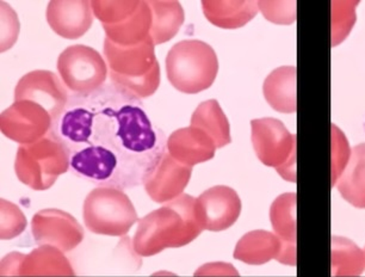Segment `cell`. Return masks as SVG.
<instances>
[{"label":"cell","mask_w":365,"mask_h":277,"mask_svg":"<svg viewBox=\"0 0 365 277\" xmlns=\"http://www.w3.org/2000/svg\"><path fill=\"white\" fill-rule=\"evenodd\" d=\"M46 17L51 30L58 36L77 40L90 30L95 16L88 0H51Z\"/></svg>","instance_id":"8"},{"label":"cell","mask_w":365,"mask_h":277,"mask_svg":"<svg viewBox=\"0 0 365 277\" xmlns=\"http://www.w3.org/2000/svg\"><path fill=\"white\" fill-rule=\"evenodd\" d=\"M108 65L102 55L85 44L67 47L58 55V72L72 94H88L106 84Z\"/></svg>","instance_id":"3"},{"label":"cell","mask_w":365,"mask_h":277,"mask_svg":"<svg viewBox=\"0 0 365 277\" xmlns=\"http://www.w3.org/2000/svg\"><path fill=\"white\" fill-rule=\"evenodd\" d=\"M86 223L95 232L123 233L135 221L132 204L120 190L99 188L86 202Z\"/></svg>","instance_id":"5"},{"label":"cell","mask_w":365,"mask_h":277,"mask_svg":"<svg viewBox=\"0 0 365 277\" xmlns=\"http://www.w3.org/2000/svg\"><path fill=\"white\" fill-rule=\"evenodd\" d=\"M152 11L150 37L154 44L171 41L185 21V12L177 0H147Z\"/></svg>","instance_id":"11"},{"label":"cell","mask_w":365,"mask_h":277,"mask_svg":"<svg viewBox=\"0 0 365 277\" xmlns=\"http://www.w3.org/2000/svg\"><path fill=\"white\" fill-rule=\"evenodd\" d=\"M191 126L207 133L217 147L230 143V122L215 99H209L197 106L191 116Z\"/></svg>","instance_id":"13"},{"label":"cell","mask_w":365,"mask_h":277,"mask_svg":"<svg viewBox=\"0 0 365 277\" xmlns=\"http://www.w3.org/2000/svg\"><path fill=\"white\" fill-rule=\"evenodd\" d=\"M14 96L15 102L30 101L43 106L54 121L66 106L71 95L54 72L37 69L19 79Z\"/></svg>","instance_id":"7"},{"label":"cell","mask_w":365,"mask_h":277,"mask_svg":"<svg viewBox=\"0 0 365 277\" xmlns=\"http://www.w3.org/2000/svg\"><path fill=\"white\" fill-rule=\"evenodd\" d=\"M49 134L66 151L74 175L120 191L145 184L168 152V138L143 101L111 81L71 94Z\"/></svg>","instance_id":"1"},{"label":"cell","mask_w":365,"mask_h":277,"mask_svg":"<svg viewBox=\"0 0 365 277\" xmlns=\"http://www.w3.org/2000/svg\"><path fill=\"white\" fill-rule=\"evenodd\" d=\"M0 14H1L0 51L4 53L16 44V41L19 39L21 24H19V16L6 1L0 3Z\"/></svg>","instance_id":"17"},{"label":"cell","mask_w":365,"mask_h":277,"mask_svg":"<svg viewBox=\"0 0 365 277\" xmlns=\"http://www.w3.org/2000/svg\"><path fill=\"white\" fill-rule=\"evenodd\" d=\"M103 54L109 67L110 81L120 88L146 77L158 64L155 44L150 36L134 46H120L106 37Z\"/></svg>","instance_id":"4"},{"label":"cell","mask_w":365,"mask_h":277,"mask_svg":"<svg viewBox=\"0 0 365 277\" xmlns=\"http://www.w3.org/2000/svg\"><path fill=\"white\" fill-rule=\"evenodd\" d=\"M152 11L146 0L140 1L134 15L116 24H103L106 39L120 46H134L141 44L150 36Z\"/></svg>","instance_id":"10"},{"label":"cell","mask_w":365,"mask_h":277,"mask_svg":"<svg viewBox=\"0 0 365 277\" xmlns=\"http://www.w3.org/2000/svg\"><path fill=\"white\" fill-rule=\"evenodd\" d=\"M141 0H92L93 16L102 24H116L135 14Z\"/></svg>","instance_id":"16"},{"label":"cell","mask_w":365,"mask_h":277,"mask_svg":"<svg viewBox=\"0 0 365 277\" xmlns=\"http://www.w3.org/2000/svg\"><path fill=\"white\" fill-rule=\"evenodd\" d=\"M172 86L187 95L208 90L219 72V60L212 46L200 40H184L170 49L165 60Z\"/></svg>","instance_id":"2"},{"label":"cell","mask_w":365,"mask_h":277,"mask_svg":"<svg viewBox=\"0 0 365 277\" xmlns=\"http://www.w3.org/2000/svg\"><path fill=\"white\" fill-rule=\"evenodd\" d=\"M226 189L216 188L210 190L205 196V211L207 227L210 230H220L222 227L228 226L232 218L235 219L237 216V203L232 202L233 197L230 193H225Z\"/></svg>","instance_id":"14"},{"label":"cell","mask_w":365,"mask_h":277,"mask_svg":"<svg viewBox=\"0 0 365 277\" xmlns=\"http://www.w3.org/2000/svg\"><path fill=\"white\" fill-rule=\"evenodd\" d=\"M264 95L274 109L290 111V69H278L264 83Z\"/></svg>","instance_id":"15"},{"label":"cell","mask_w":365,"mask_h":277,"mask_svg":"<svg viewBox=\"0 0 365 277\" xmlns=\"http://www.w3.org/2000/svg\"><path fill=\"white\" fill-rule=\"evenodd\" d=\"M214 140L200 128H182L168 138V152L187 161L208 159L214 153Z\"/></svg>","instance_id":"12"},{"label":"cell","mask_w":365,"mask_h":277,"mask_svg":"<svg viewBox=\"0 0 365 277\" xmlns=\"http://www.w3.org/2000/svg\"><path fill=\"white\" fill-rule=\"evenodd\" d=\"M205 19L221 29H237L255 19L258 12L256 1L239 0H203Z\"/></svg>","instance_id":"9"},{"label":"cell","mask_w":365,"mask_h":277,"mask_svg":"<svg viewBox=\"0 0 365 277\" xmlns=\"http://www.w3.org/2000/svg\"><path fill=\"white\" fill-rule=\"evenodd\" d=\"M53 117L30 101L14 102L0 116L1 133L17 143H34L49 134Z\"/></svg>","instance_id":"6"}]
</instances>
